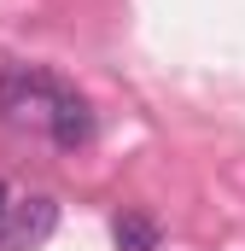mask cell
<instances>
[{
	"mask_svg": "<svg viewBox=\"0 0 245 251\" xmlns=\"http://www.w3.org/2000/svg\"><path fill=\"white\" fill-rule=\"evenodd\" d=\"M0 123L12 134H35L59 152H82L94 140V105L47 64H6L0 70Z\"/></svg>",
	"mask_w": 245,
	"mask_h": 251,
	"instance_id": "1",
	"label": "cell"
},
{
	"mask_svg": "<svg viewBox=\"0 0 245 251\" xmlns=\"http://www.w3.org/2000/svg\"><path fill=\"white\" fill-rule=\"evenodd\" d=\"M111 234H117V251H158V222L146 210H122Z\"/></svg>",
	"mask_w": 245,
	"mask_h": 251,
	"instance_id": "3",
	"label": "cell"
},
{
	"mask_svg": "<svg viewBox=\"0 0 245 251\" xmlns=\"http://www.w3.org/2000/svg\"><path fill=\"white\" fill-rule=\"evenodd\" d=\"M6 204H12V187H6V181H0V216H6Z\"/></svg>",
	"mask_w": 245,
	"mask_h": 251,
	"instance_id": "4",
	"label": "cell"
},
{
	"mask_svg": "<svg viewBox=\"0 0 245 251\" xmlns=\"http://www.w3.org/2000/svg\"><path fill=\"white\" fill-rule=\"evenodd\" d=\"M59 228V204L47 193H12L0 216V251H41Z\"/></svg>",
	"mask_w": 245,
	"mask_h": 251,
	"instance_id": "2",
	"label": "cell"
}]
</instances>
